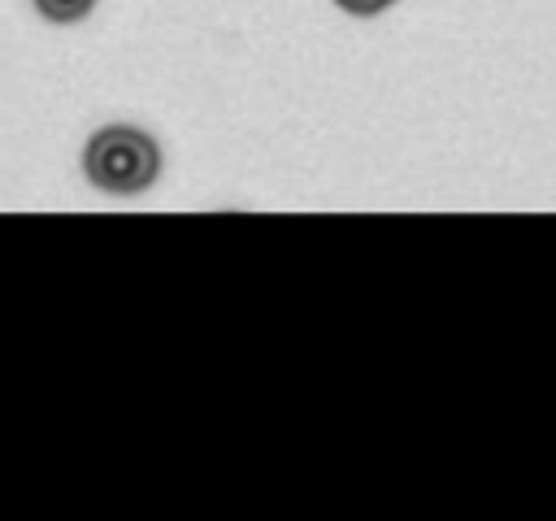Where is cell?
Segmentation results:
<instances>
[{"instance_id":"cell-1","label":"cell","mask_w":556,"mask_h":521,"mask_svg":"<svg viewBox=\"0 0 556 521\" xmlns=\"http://www.w3.org/2000/svg\"><path fill=\"white\" fill-rule=\"evenodd\" d=\"M83 165H87V178L100 187V191H113V195H130V191H143L156 169H161V152L156 143L135 130V126H104L91 135L87 152H83Z\"/></svg>"},{"instance_id":"cell-2","label":"cell","mask_w":556,"mask_h":521,"mask_svg":"<svg viewBox=\"0 0 556 521\" xmlns=\"http://www.w3.org/2000/svg\"><path fill=\"white\" fill-rule=\"evenodd\" d=\"M96 0H35V9L48 17V22H78L91 13Z\"/></svg>"},{"instance_id":"cell-3","label":"cell","mask_w":556,"mask_h":521,"mask_svg":"<svg viewBox=\"0 0 556 521\" xmlns=\"http://www.w3.org/2000/svg\"><path fill=\"white\" fill-rule=\"evenodd\" d=\"M339 9H348V13H361V17H369V13H382L391 0H334Z\"/></svg>"}]
</instances>
